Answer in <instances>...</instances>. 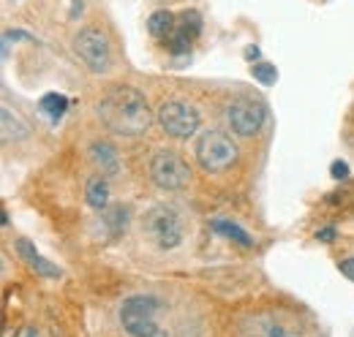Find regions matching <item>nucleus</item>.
<instances>
[{
  "instance_id": "f257e3e1",
  "label": "nucleus",
  "mask_w": 354,
  "mask_h": 337,
  "mask_svg": "<svg viewBox=\"0 0 354 337\" xmlns=\"http://www.w3.org/2000/svg\"><path fill=\"white\" fill-rule=\"evenodd\" d=\"M101 123L118 136H142L153 126V112L145 98L131 84H118L112 87L95 106Z\"/></svg>"
},
{
  "instance_id": "f03ea898",
  "label": "nucleus",
  "mask_w": 354,
  "mask_h": 337,
  "mask_svg": "<svg viewBox=\"0 0 354 337\" xmlns=\"http://www.w3.org/2000/svg\"><path fill=\"white\" fill-rule=\"evenodd\" d=\"M194 153H196L199 166L205 168L207 174H221V171L234 166L237 158H240V150H237L234 139L226 131H221V128L202 131L199 139H196Z\"/></svg>"
},
{
  "instance_id": "7ed1b4c3",
  "label": "nucleus",
  "mask_w": 354,
  "mask_h": 337,
  "mask_svg": "<svg viewBox=\"0 0 354 337\" xmlns=\"http://www.w3.org/2000/svg\"><path fill=\"white\" fill-rule=\"evenodd\" d=\"M161 302L150 294H133L120 305V324L131 337H169L156 321Z\"/></svg>"
},
{
  "instance_id": "20e7f679",
  "label": "nucleus",
  "mask_w": 354,
  "mask_h": 337,
  "mask_svg": "<svg viewBox=\"0 0 354 337\" xmlns=\"http://www.w3.org/2000/svg\"><path fill=\"white\" fill-rule=\"evenodd\" d=\"M145 234L150 237V242L161 251H175L183 245V237H185V229H183V218L175 207H167V204H158L145 215Z\"/></svg>"
},
{
  "instance_id": "39448f33",
  "label": "nucleus",
  "mask_w": 354,
  "mask_h": 337,
  "mask_svg": "<svg viewBox=\"0 0 354 337\" xmlns=\"http://www.w3.org/2000/svg\"><path fill=\"white\" fill-rule=\"evenodd\" d=\"M156 120H158L161 131H164L167 136H172V139H191V136L199 133V126H202L199 112H196L191 104L177 101V98L164 101V104L156 109Z\"/></svg>"
},
{
  "instance_id": "423d86ee",
  "label": "nucleus",
  "mask_w": 354,
  "mask_h": 337,
  "mask_svg": "<svg viewBox=\"0 0 354 337\" xmlns=\"http://www.w3.org/2000/svg\"><path fill=\"white\" fill-rule=\"evenodd\" d=\"M74 52L93 74H106L112 68V44L98 28H82L74 36Z\"/></svg>"
},
{
  "instance_id": "0eeeda50",
  "label": "nucleus",
  "mask_w": 354,
  "mask_h": 337,
  "mask_svg": "<svg viewBox=\"0 0 354 337\" xmlns=\"http://www.w3.org/2000/svg\"><path fill=\"white\" fill-rule=\"evenodd\" d=\"M223 117H226V126L234 136H257L262 128H265L267 112L262 104L251 101V98H234L226 104L223 109Z\"/></svg>"
},
{
  "instance_id": "6e6552de",
  "label": "nucleus",
  "mask_w": 354,
  "mask_h": 337,
  "mask_svg": "<svg viewBox=\"0 0 354 337\" xmlns=\"http://www.w3.org/2000/svg\"><path fill=\"white\" fill-rule=\"evenodd\" d=\"M150 180L161 188V191H183L191 180V168L188 164L172 153V150H158L150 158Z\"/></svg>"
},
{
  "instance_id": "1a4fd4ad",
  "label": "nucleus",
  "mask_w": 354,
  "mask_h": 337,
  "mask_svg": "<svg viewBox=\"0 0 354 337\" xmlns=\"http://www.w3.org/2000/svg\"><path fill=\"white\" fill-rule=\"evenodd\" d=\"M199 33H202V14L194 11V8H185V11L177 17L175 33L164 41V46H167L169 55L183 57V55L191 52V46H194V41L199 39Z\"/></svg>"
},
{
  "instance_id": "9d476101",
  "label": "nucleus",
  "mask_w": 354,
  "mask_h": 337,
  "mask_svg": "<svg viewBox=\"0 0 354 337\" xmlns=\"http://www.w3.org/2000/svg\"><path fill=\"white\" fill-rule=\"evenodd\" d=\"M251 337H300L295 324L278 318V316H259L254 318V327L248 329Z\"/></svg>"
},
{
  "instance_id": "9b49d317",
  "label": "nucleus",
  "mask_w": 354,
  "mask_h": 337,
  "mask_svg": "<svg viewBox=\"0 0 354 337\" xmlns=\"http://www.w3.org/2000/svg\"><path fill=\"white\" fill-rule=\"evenodd\" d=\"M90 158H93V164L95 168L104 174V177H112V174H118V150L112 147V144H106V142H93L90 144Z\"/></svg>"
},
{
  "instance_id": "f8f14e48",
  "label": "nucleus",
  "mask_w": 354,
  "mask_h": 337,
  "mask_svg": "<svg viewBox=\"0 0 354 337\" xmlns=\"http://www.w3.org/2000/svg\"><path fill=\"white\" fill-rule=\"evenodd\" d=\"M17 253H19L41 278H60V269H57L55 264H49L44 256H39V251H36L28 240H19V242H17Z\"/></svg>"
},
{
  "instance_id": "ddd939ff",
  "label": "nucleus",
  "mask_w": 354,
  "mask_h": 337,
  "mask_svg": "<svg viewBox=\"0 0 354 337\" xmlns=\"http://www.w3.org/2000/svg\"><path fill=\"white\" fill-rule=\"evenodd\" d=\"M175 28H177V17L172 11H167V8L153 11V14L147 17V33H150L153 39H158V41H167V39L175 33Z\"/></svg>"
},
{
  "instance_id": "4468645a",
  "label": "nucleus",
  "mask_w": 354,
  "mask_h": 337,
  "mask_svg": "<svg viewBox=\"0 0 354 337\" xmlns=\"http://www.w3.org/2000/svg\"><path fill=\"white\" fill-rule=\"evenodd\" d=\"M85 199H88V204L93 210H106V204H109V182H106L104 174L90 177L88 185H85Z\"/></svg>"
},
{
  "instance_id": "2eb2a0df",
  "label": "nucleus",
  "mask_w": 354,
  "mask_h": 337,
  "mask_svg": "<svg viewBox=\"0 0 354 337\" xmlns=\"http://www.w3.org/2000/svg\"><path fill=\"white\" fill-rule=\"evenodd\" d=\"M210 229H213V231H218V234H223L226 240H232V242L243 245V248H254V240H251V234H248L245 229H240L237 223L226 220V218H216V220L210 223Z\"/></svg>"
},
{
  "instance_id": "dca6fc26",
  "label": "nucleus",
  "mask_w": 354,
  "mask_h": 337,
  "mask_svg": "<svg viewBox=\"0 0 354 337\" xmlns=\"http://www.w3.org/2000/svg\"><path fill=\"white\" fill-rule=\"evenodd\" d=\"M39 109L44 112L52 123H57L66 115V109H68V98L63 93H46L44 98L39 101Z\"/></svg>"
},
{
  "instance_id": "f3484780",
  "label": "nucleus",
  "mask_w": 354,
  "mask_h": 337,
  "mask_svg": "<svg viewBox=\"0 0 354 337\" xmlns=\"http://www.w3.org/2000/svg\"><path fill=\"white\" fill-rule=\"evenodd\" d=\"M0 120H3V139H25L28 136V126L8 106L0 109Z\"/></svg>"
},
{
  "instance_id": "a211bd4d",
  "label": "nucleus",
  "mask_w": 354,
  "mask_h": 337,
  "mask_svg": "<svg viewBox=\"0 0 354 337\" xmlns=\"http://www.w3.org/2000/svg\"><path fill=\"white\" fill-rule=\"evenodd\" d=\"M251 77L262 84H272L278 79V71H275V66H270V63H254V66H251Z\"/></svg>"
},
{
  "instance_id": "6ab92c4d",
  "label": "nucleus",
  "mask_w": 354,
  "mask_h": 337,
  "mask_svg": "<svg viewBox=\"0 0 354 337\" xmlns=\"http://www.w3.org/2000/svg\"><path fill=\"white\" fill-rule=\"evenodd\" d=\"M330 171H333L335 180H346V177H349V164H346V161H333Z\"/></svg>"
},
{
  "instance_id": "aec40b11",
  "label": "nucleus",
  "mask_w": 354,
  "mask_h": 337,
  "mask_svg": "<svg viewBox=\"0 0 354 337\" xmlns=\"http://www.w3.org/2000/svg\"><path fill=\"white\" fill-rule=\"evenodd\" d=\"M338 269H341V275H346V278L354 283V258H344V261H338Z\"/></svg>"
},
{
  "instance_id": "412c9836",
  "label": "nucleus",
  "mask_w": 354,
  "mask_h": 337,
  "mask_svg": "<svg viewBox=\"0 0 354 337\" xmlns=\"http://www.w3.org/2000/svg\"><path fill=\"white\" fill-rule=\"evenodd\" d=\"M335 234H338L335 226H327V229H319V231H316V240H322V242H333Z\"/></svg>"
},
{
  "instance_id": "4be33fe9",
  "label": "nucleus",
  "mask_w": 354,
  "mask_h": 337,
  "mask_svg": "<svg viewBox=\"0 0 354 337\" xmlns=\"http://www.w3.org/2000/svg\"><path fill=\"white\" fill-rule=\"evenodd\" d=\"M245 57H248V60H251V57H259V49H257V46H248V49H245Z\"/></svg>"
}]
</instances>
